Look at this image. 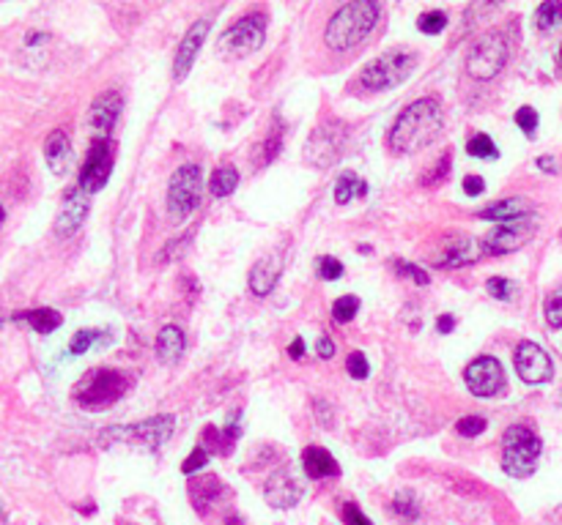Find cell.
<instances>
[{
  "mask_svg": "<svg viewBox=\"0 0 562 525\" xmlns=\"http://www.w3.org/2000/svg\"><path fill=\"white\" fill-rule=\"evenodd\" d=\"M538 230V219L535 214L513 219V222H503L496 224L491 233L483 239L480 244V255H511L516 249H521L529 239L535 236Z\"/></svg>",
  "mask_w": 562,
  "mask_h": 525,
  "instance_id": "cell-10",
  "label": "cell"
},
{
  "mask_svg": "<svg viewBox=\"0 0 562 525\" xmlns=\"http://www.w3.org/2000/svg\"><path fill=\"white\" fill-rule=\"evenodd\" d=\"M559 22H562V4H559V0H546V4L538 6V12H535V25H538L541 30H551V27H557Z\"/></svg>",
  "mask_w": 562,
  "mask_h": 525,
  "instance_id": "cell-30",
  "label": "cell"
},
{
  "mask_svg": "<svg viewBox=\"0 0 562 525\" xmlns=\"http://www.w3.org/2000/svg\"><path fill=\"white\" fill-rule=\"evenodd\" d=\"M529 214H533V206H529L524 197H505V200H496L488 208H483L480 219L503 224V222H513V219H521V216H529Z\"/></svg>",
  "mask_w": 562,
  "mask_h": 525,
  "instance_id": "cell-22",
  "label": "cell"
},
{
  "mask_svg": "<svg viewBox=\"0 0 562 525\" xmlns=\"http://www.w3.org/2000/svg\"><path fill=\"white\" fill-rule=\"evenodd\" d=\"M450 173V151L447 153H442V159H439V164H436V168L428 173V178L423 181V184H433V181H442L445 176Z\"/></svg>",
  "mask_w": 562,
  "mask_h": 525,
  "instance_id": "cell-45",
  "label": "cell"
},
{
  "mask_svg": "<svg viewBox=\"0 0 562 525\" xmlns=\"http://www.w3.org/2000/svg\"><path fill=\"white\" fill-rule=\"evenodd\" d=\"M289 356H291V358H302V356H305V340H302V337H294V342H291V348H289Z\"/></svg>",
  "mask_w": 562,
  "mask_h": 525,
  "instance_id": "cell-50",
  "label": "cell"
},
{
  "mask_svg": "<svg viewBox=\"0 0 562 525\" xmlns=\"http://www.w3.org/2000/svg\"><path fill=\"white\" fill-rule=\"evenodd\" d=\"M264 496H266L269 506H274V509H291L302 498V484L291 476L289 468H280L266 479Z\"/></svg>",
  "mask_w": 562,
  "mask_h": 525,
  "instance_id": "cell-18",
  "label": "cell"
},
{
  "mask_svg": "<svg viewBox=\"0 0 562 525\" xmlns=\"http://www.w3.org/2000/svg\"><path fill=\"white\" fill-rule=\"evenodd\" d=\"M415 66H417V58L412 52L390 50V52L379 55L373 63H368L360 72V85L373 93L392 90L415 74Z\"/></svg>",
  "mask_w": 562,
  "mask_h": 525,
  "instance_id": "cell-6",
  "label": "cell"
},
{
  "mask_svg": "<svg viewBox=\"0 0 562 525\" xmlns=\"http://www.w3.org/2000/svg\"><path fill=\"white\" fill-rule=\"evenodd\" d=\"M206 463H209V449L206 446H198L195 451H190V457L184 459L181 463V474H195V471H201V468H206Z\"/></svg>",
  "mask_w": 562,
  "mask_h": 525,
  "instance_id": "cell-41",
  "label": "cell"
},
{
  "mask_svg": "<svg viewBox=\"0 0 562 525\" xmlns=\"http://www.w3.org/2000/svg\"><path fill=\"white\" fill-rule=\"evenodd\" d=\"M316 350H319V356H321V358H332V356H335V342H332L329 337H321Z\"/></svg>",
  "mask_w": 562,
  "mask_h": 525,
  "instance_id": "cell-48",
  "label": "cell"
},
{
  "mask_svg": "<svg viewBox=\"0 0 562 525\" xmlns=\"http://www.w3.org/2000/svg\"><path fill=\"white\" fill-rule=\"evenodd\" d=\"M264 39H266L264 17L249 14V17L234 22L231 27H226V33L220 36V52L226 58H247L264 47Z\"/></svg>",
  "mask_w": 562,
  "mask_h": 525,
  "instance_id": "cell-9",
  "label": "cell"
},
{
  "mask_svg": "<svg viewBox=\"0 0 562 525\" xmlns=\"http://www.w3.org/2000/svg\"><path fill=\"white\" fill-rule=\"evenodd\" d=\"M130 388V375L121 370H91L77 386L75 400L88 411H102L118 403Z\"/></svg>",
  "mask_w": 562,
  "mask_h": 525,
  "instance_id": "cell-5",
  "label": "cell"
},
{
  "mask_svg": "<svg viewBox=\"0 0 562 525\" xmlns=\"http://www.w3.org/2000/svg\"><path fill=\"white\" fill-rule=\"evenodd\" d=\"M343 522L346 525H373L365 514H362V509L357 506V504H343Z\"/></svg>",
  "mask_w": 562,
  "mask_h": 525,
  "instance_id": "cell-44",
  "label": "cell"
},
{
  "mask_svg": "<svg viewBox=\"0 0 562 525\" xmlns=\"http://www.w3.org/2000/svg\"><path fill=\"white\" fill-rule=\"evenodd\" d=\"M475 257L472 252V239H455L447 244V249L436 257L433 266H439V269H455V266H466Z\"/></svg>",
  "mask_w": 562,
  "mask_h": 525,
  "instance_id": "cell-26",
  "label": "cell"
},
{
  "mask_svg": "<svg viewBox=\"0 0 562 525\" xmlns=\"http://www.w3.org/2000/svg\"><path fill=\"white\" fill-rule=\"evenodd\" d=\"M110 173H113V143L107 137H97V140L91 143L88 156H85L83 168H80L77 186L85 194H93V192L105 189Z\"/></svg>",
  "mask_w": 562,
  "mask_h": 525,
  "instance_id": "cell-12",
  "label": "cell"
},
{
  "mask_svg": "<svg viewBox=\"0 0 562 525\" xmlns=\"http://www.w3.org/2000/svg\"><path fill=\"white\" fill-rule=\"evenodd\" d=\"M319 277L327 279V282H335L343 277V262L337 257H319Z\"/></svg>",
  "mask_w": 562,
  "mask_h": 525,
  "instance_id": "cell-43",
  "label": "cell"
},
{
  "mask_svg": "<svg viewBox=\"0 0 562 525\" xmlns=\"http://www.w3.org/2000/svg\"><path fill=\"white\" fill-rule=\"evenodd\" d=\"M559 58H562V47H559Z\"/></svg>",
  "mask_w": 562,
  "mask_h": 525,
  "instance_id": "cell-54",
  "label": "cell"
},
{
  "mask_svg": "<svg viewBox=\"0 0 562 525\" xmlns=\"http://www.w3.org/2000/svg\"><path fill=\"white\" fill-rule=\"evenodd\" d=\"M209 30H211V22L209 20H198L190 30L184 33V39L176 50V58H173V80L181 82L186 74H190V69L195 66V58L209 36Z\"/></svg>",
  "mask_w": 562,
  "mask_h": 525,
  "instance_id": "cell-16",
  "label": "cell"
},
{
  "mask_svg": "<svg viewBox=\"0 0 562 525\" xmlns=\"http://www.w3.org/2000/svg\"><path fill=\"white\" fill-rule=\"evenodd\" d=\"M223 525H247V522H244V517H239V514H228V517L223 520Z\"/></svg>",
  "mask_w": 562,
  "mask_h": 525,
  "instance_id": "cell-52",
  "label": "cell"
},
{
  "mask_svg": "<svg viewBox=\"0 0 562 525\" xmlns=\"http://www.w3.org/2000/svg\"><path fill=\"white\" fill-rule=\"evenodd\" d=\"M220 492H226V487H223V479H217V476H203V479H195V482L190 484L193 506H195L201 514H206L209 504H214Z\"/></svg>",
  "mask_w": 562,
  "mask_h": 525,
  "instance_id": "cell-25",
  "label": "cell"
},
{
  "mask_svg": "<svg viewBox=\"0 0 562 525\" xmlns=\"http://www.w3.org/2000/svg\"><path fill=\"white\" fill-rule=\"evenodd\" d=\"M44 159L52 176H67L72 164V140L64 129L50 131V137L44 140Z\"/></svg>",
  "mask_w": 562,
  "mask_h": 525,
  "instance_id": "cell-20",
  "label": "cell"
},
{
  "mask_svg": "<svg viewBox=\"0 0 562 525\" xmlns=\"http://www.w3.org/2000/svg\"><path fill=\"white\" fill-rule=\"evenodd\" d=\"M88 208H91L88 194L80 186L69 189L67 197H64V203H60L58 219H55V236L58 239H72L77 230L83 227V222L88 216Z\"/></svg>",
  "mask_w": 562,
  "mask_h": 525,
  "instance_id": "cell-15",
  "label": "cell"
},
{
  "mask_svg": "<svg viewBox=\"0 0 562 525\" xmlns=\"http://www.w3.org/2000/svg\"><path fill=\"white\" fill-rule=\"evenodd\" d=\"M50 36H47V33H30V36H28V44L30 47H36L39 42H47Z\"/></svg>",
  "mask_w": 562,
  "mask_h": 525,
  "instance_id": "cell-51",
  "label": "cell"
},
{
  "mask_svg": "<svg viewBox=\"0 0 562 525\" xmlns=\"http://www.w3.org/2000/svg\"><path fill=\"white\" fill-rule=\"evenodd\" d=\"M453 325H455L453 315H439V317H436V328H439V334H450Z\"/></svg>",
  "mask_w": 562,
  "mask_h": 525,
  "instance_id": "cell-47",
  "label": "cell"
},
{
  "mask_svg": "<svg viewBox=\"0 0 562 525\" xmlns=\"http://www.w3.org/2000/svg\"><path fill=\"white\" fill-rule=\"evenodd\" d=\"M466 153L475 156V159H496L499 156L494 140L488 135H483V131H480V135H475V137H470V143H466Z\"/></svg>",
  "mask_w": 562,
  "mask_h": 525,
  "instance_id": "cell-32",
  "label": "cell"
},
{
  "mask_svg": "<svg viewBox=\"0 0 562 525\" xmlns=\"http://www.w3.org/2000/svg\"><path fill=\"white\" fill-rule=\"evenodd\" d=\"M486 290H488V295H494L496 302H511L513 299V282L505 279V277H491L486 282Z\"/></svg>",
  "mask_w": 562,
  "mask_h": 525,
  "instance_id": "cell-38",
  "label": "cell"
},
{
  "mask_svg": "<svg viewBox=\"0 0 562 525\" xmlns=\"http://www.w3.org/2000/svg\"><path fill=\"white\" fill-rule=\"evenodd\" d=\"M184 348H186V337L178 325H165L160 328L157 334V358L162 361V364H176V361L184 356Z\"/></svg>",
  "mask_w": 562,
  "mask_h": 525,
  "instance_id": "cell-23",
  "label": "cell"
},
{
  "mask_svg": "<svg viewBox=\"0 0 562 525\" xmlns=\"http://www.w3.org/2000/svg\"><path fill=\"white\" fill-rule=\"evenodd\" d=\"M442 129H445L442 105L436 102V98L425 96V98H417V102H412L395 118L387 143L400 156L417 153V151L428 148L436 137H439Z\"/></svg>",
  "mask_w": 562,
  "mask_h": 525,
  "instance_id": "cell-1",
  "label": "cell"
},
{
  "mask_svg": "<svg viewBox=\"0 0 562 525\" xmlns=\"http://www.w3.org/2000/svg\"><path fill=\"white\" fill-rule=\"evenodd\" d=\"M346 370H349V375H352L354 380H365V378L370 375L368 358H365V353H362V350L349 353V358H346Z\"/></svg>",
  "mask_w": 562,
  "mask_h": 525,
  "instance_id": "cell-39",
  "label": "cell"
},
{
  "mask_svg": "<svg viewBox=\"0 0 562 525\" xmlns=\"http://www.w3.org/2000/svg\"><path fill=\"white\" fill-rule=\"evenodd\" d=\"M107 340H110V334L99 332V328H80L69 342V350H72V356H83L85 350L93 348V342H107Z\"/></svg>",
  "mask_w": 562,
  "mask_h": 525,
  "instance_id": "cell-29",
  "label": "cell"
},
{
  "mask_svg": "<svg viewBox=\"0 0 562 525\" xmlns=\"http://www.w3.org/2000/svg\"><path fill=\"white\" fill-rule=\"evenodd\" d=\"M538 113L533 110V107H521V110H516V126L524 131L526 137H535V129H538Z\"/></svg>",
  "mask_w": 562,
  "mask_h": 525,
  "instance_id": "cell-40",
  "label": "cell"
},
{
  "mask_svg": "<svg viewBox=\"0 0 562 525\" xmlns=\"http://www.w3.org/2000/svg\"><path fill=\"white\" fill-rule=\"evenodd\" d=\"M121 110H123V98L118 90H105L99 93L97 98H93V105L88 110V126L93 131H99L102 137H107L113 126L118 123L121 118Z\"/></svg>",
  "mask_w": 562,
  "mask_h": 525,
  "instance_id": "cell-17",
  "label": "cell"
},
{
  "mask_svg": "<svg viewBox=\"0 0 562 525\" xmlns=\"http://www.w3.org/2000/svg\"><path fill=\"white\" fill-rule=\"evenodd\" d=\"M173 430H176V419L170 413H160V416H151V419L130 424V427H107V430L99 433V438H102V446L132 443V446L157 451L160 446L168 443Z\"/></svg>",
  "mask_w": 562,
  "mask_h": 525,
  "instance_id": "cell-4",
  "label": "cell"
},
{
  "mask_svg": "<svg viewBox=\"0 0 562 525\" xmlns=\"http://www.w3.org/2000/svg\"><path fill=\"white\" fill-rule=\"evenodd\" d=\"M463 383L475 397H496L505 388V370L494 356H480L463 370Z\"/></svg>",
  "mask_w": 562,
  "mask_h": 525,
  "instance_id": "cell-13",
  "label": "cell"
},
{
  "mask_svg": "<svg viewBox=\"0 0 562 525\" xmlns=\"http://www.w3.org/2000/svg\"><path fill=\"white\" fill-rule=\"evenodd\" d=\"M376 22H379V4H373V0H354V4L340 6L332 14L324 30V42L332 52H349L370 36Z\"/></svg>",
  "mask_w": 562,
  "mask_h": 525,
  "instance_id": "cell-2",
  "label": "cell"
},
{
  "mask_svg": "<svg viewBox=\"0 0 562 525\" xmlns=\"http://www.w3.org/2000/svg\"><path fill=\"white\" fill-rule=\"evenodd\" d=\"M543 312H546V323H549L551 328H562V287H557V290L549 295Z\"/></svg>",
  "mask_w": 562,
  "mask_h": 525,
  "instance_id": "cell-36",
  "label": "cell"
},
{
  "mask_svg": "<svg viewBox=\"0 0 562 525\" xmlns=\"http://www.w3.org/2000/svg\"><path fill=\"white\" fill-rule=\"evenodd\" d=\"M14 320L30 323V328L39 334H52L55 328H60V323H64V315L52 307H36V310H28V312H17Z\"/></svg>",
  "mask_w": 562,
  "mask_h": 525,
  "instance_id": "cell-24",
  "label": "cell"
},
{
  "mask_svg": "<svg viewBox=\"0 0 562 525\" xmlns=\"http://www.w3.org/2000/svg\"><path fill=\"white\" fill-rule=\"evenodd\" d=\"M488 427L486 416H463L458 424H455V433L463 435V438H478L483 430Z\"/></svg>",
  "mask_w": 562,
  "mask_h": 525,
  "instance_id": "cell-37",
  "label": "cell"
},
{
  "mask_svg": "<svg viewBox=\"0 0 562 525\" xmlns=\"http://www.w3.org/2000/svg\"><path fill=\"white\" fill-rule=\"evenodd\" d=\"M395 271L400 274V277H409V279H415L420 287H425L428 282H431V277L420 269V266H415V262H406V260H395Z\"/></svg>",
  "mask_w": 562,
  "mask_h": 525,
  "instance_id": "cell-42",
  "label": "cell"
},
{
  "mask_svg": "<svg viewBox=\"0 0 562 525\" xmlns=\"http://www.w3.org/2000/svg\"><path fill=\"white\" fill-rule=\"evenodd\" d=\"M357 312H360V299H357V295H340V299L335 302V307H332V320L340 323V325H346V323H352L357 317Z\"/></svg>",
  "mask_w": 562,
  "mask_h": 525,
  "instance_id": "cell-31",
  "label": "cell"
},
{
  "mask_svg": "<svg viewBox=\"0 0 562 525\" xmlns=\"http://www.w3.org/2000/svg\"><path fill=\"white\" fill-rule=\"evenodd\" d=\"M368 194V184L357 176V173H346L340 176L335 184V203L337 206H346L354 197H365Z\"/></svg>",
  "mask_w": 562,
  "mask_h": 525,
  "instance_id": "cell-27",
  "label": "cell"
},
{
  "mask_svg": "<svg viewBox=\"0 0 562 525\" xmlns=\"http://www.w3.org/2000/svg\"><path fill=\"white\" fill-rule=\"evenodd\" d=\"M486 192V181L480 176H466L463 178V194H470V197H480Z\"/></svg>",
  "mask_w": 562,
  "mask_h": 525,
  "instance_id": "cell-46",
  "label": "cell"
},
{
  "mask_svg": "<svg viewBox=\"0 0 562 525\" xmlns=\"http://www.w3.org/2000/svg\"><path fill=\"white\" fill-rule=\"evenodd\" d=\"M203 194V173L198 164H181L168 184V214L173 222H184L198 206Z\"/></svg>",
  "mask_w": 562,
  "mask_h": 525,
  "instance_id": "cell-8",
  "label": "cell"
},
{
  "mask_svg": "<svg viewBox=\"0 0 562 525\" xmlns=\"http://www.w3.org/2000/svg\"><path fill=\"white\" fill-rule=\"evenodd\" d=\"M508 55H511L508 39L499 30H488L472 44L470 55H466V72L480 82H488L505 69Z\"/></svg>",
  "mask_w": 562,
  "mask_h": 525,
  "instance_id": "cell-7",
  "label": "cell"
},
{
  "mask_svg": "<svg viewBox=\"0 0 562 525\" xmlns=\"http://www.w3.org/2000/svg\"><path fill=\"white\" fill-rule=\"evenodd\" d=\"M302 468H305L307 479H335V476H340L337 459L321 446H307L302 451Z\"/></svg>",
  "mask_w": 562,
  "mask_h": 525,
  "instance_id": "cell-21",
  "label": "cell"
},
{
  "mask_svg": "<svg viewBox=\"0 0 562 525\" xmlns=\"http://www.w3.org/2000/svg\"><path fill=\"white\" fill-rule=\"evenodd\" d=\"M280 151H283V131H280V126L274 123L272 131H269V137H266L264 145H261V153H258L261 159H258V161H261V164H269V161L277 159Z\"/></svg>",
  "mask_w": 562,
  "mask_h": 525,
  "instance_id": "cell-34",
  "label": "cell"
},
{
  "mask_svg": "<svg viewBox=\"0 0 562 525\" xmlns=\"http://www.w3.org/2000/svg\"><path fill=\"white\" fill-rule=\"evenodd\" d=\"M280 277H283V257H280L277 252H269L266 257H261L253 271H249V290H253L256 295H269Z\"/></svg>",
  "mask_w": 562,
  "mask_h": 525,
  "instance_id": "cell-19",
  "label": "cell"
},
{
  "mask_svg": "<svg viewBox=\"0 0 562 525\" xmlns=\"http://www.w3.org/2000/svg\"><path fill=\"white\" fill-rule=\"evenodd\" d=\"M538 170H543V173H549V176H557V161H554L551 156H541V159H538Z\"/></svg>",
  "mask_w": 562,
  "mask_h": 525,
  "instance_id": "cell-49",
  "label": "cell"
},
{
  "mask_svg": "<svg viewBox=\"0 0 562 525\" xmlns=\"http://www.w3.org/2000/svg\"><path fill=\"white\" fill-rule=\"evenodd\" d=\"M0 224H4V208H0Z\"/></svg>",
  "mask_w": 562,
  "mask_h": 525,
  "instance_id": "cell-53",
  "label": "cell"
},
{
  "mask_svg": "<svg viewBox=\"0 0 562 525\" xmlns=\"http://www.w3.org/2000/svg\"><path fill=\"white\" fill-rule=\"evenodd\" d=\"M417 27L425 36H436V33H442L447 27V14L445 12H425L417 20Z\"/></svg>",
  "mask_w": 562,
  "mask_h": 525,
  "instance_id": "cell-35",
  "label": "cell"
},
{
  "mask_svg": "<svg viewBox=\"0 0 562 525\" xmlns=\"http://www.w3.org/2000/svg\"><path fill=\"white\" fill-rule=\"evenodd\" d=\"M349 143V129L340 121H327L319 126L307 140V161L316 164V168H329L343 156V148Z\"/></svg>",
  "mask_w": 562,
  "mask_h": 525,
  "instance_id": "cell-11",
  "label": "cell"
},
{
  "mask_svg": "<svg viewBox=\"0 0 562 525\" xmlns=\"http://www.w3.org/2000/svg\"><path fill=\"white\" fill-rule=\"evenodd\" d=\"M513 364H516L518 378L533 386L546 383L554 375V364H551L549 353L535 342H518V348L513 353Z\"/></svg>",
  "mask_w": 562,
  "mask_h": 525,
  "instance_id": "cell-14",
  "label": "cell"
},
{
  "mask_svg": "<svg viewBox=\"0 0 562 525\" xmlns=\"http://www.w3.org/2000/svg\"><path fill=\"white\" fill-rule=\"evenodd\" d=\"M236 186H239V173H236L234 168H220V170H214V173H211L209 192H211V197H217V200H220V197L234 194Z\"/></svg>",
  "mask_w": 562,
  "mask_h": 525,
  "instance_id": "cell-28",
  "label": "cell"
},
{
  "mask_svg": "<svg viewBox=\"0 0 562 525\" xmlns=\"http://www.w3.org/2000/svg\"><path fill=\"white\" fill-rule=\"evenodd\" d=\"M392 512L406 520V522H412L420 517V509H417V498L412 496V492H398L395 501H392Z\"/></svg>",
  "mask_w": 562,
  "mask_h": 525,
  "instance_id": "cell-33",
  "label": "cell"
},
{
  "mask_svg": "<svg viewBox=\"0 0 562 525\" xmlns=\"http://www.w3.org/2000/svg\"><path fill=\"white\" fill-rule=\"evenodd\" d=\"M541 438L524 424H513L503 435V471L513 479L533 476L541 457Z\"/></svg>",
  "mask_w": 562,
  "mask_h": 525,
  "instance_id": "cell-3",
  "label": "cell"
}]
</instances>
